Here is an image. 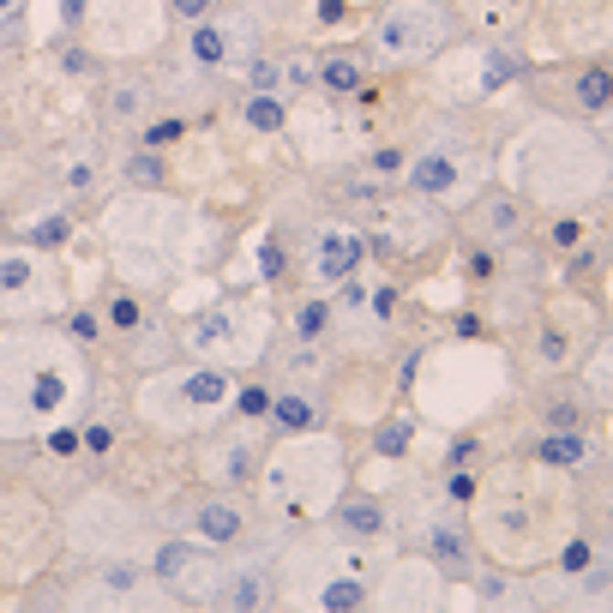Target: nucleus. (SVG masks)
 <instances>
[{"label":"nucleus","mask_w":613,"mask_h":613,"mask_svg":"<svg viewBox=\"0 0 613 613\" xmlns=\"http://www.w3.org/2000/svg\"><path fill=\"white\" fill-rule=\"evenodd\" d=\"M228 397H235V386H228L223 367H186V373H163V379H151L144 409L157 415V428H199L205 415L228 409Z\"/></svg>","instance_id":"1"},{"label":"nucleus","mask_w":613,"mask_h":613,"mask_svg":"<svg viewBox=\"0 0 613 613\" xmlns=\"http://www.w3.org/2000/svg\"><path fill=\"white\" fill-rule=\"evenodd\" d=\"M451 30H457V18L445 13L439 0H397V6L373 25V43H379L386 60H421V55H433Z\"/></svg>","instance_id":"2"},{"label":"nucleus","mask_w":613,"mask_h":613,"mask_svg":"<svg viewBox=\"0 0 613 613\" xmlns=\"http://www.w3.org/2000/svg\"><path fill=\"white\" fill-rule=\"evenodd\" d=\"M151 577L169 584L174 601H217L223 589V565L205 554V542H163L151 559Z\"/></svg>","instance_id":"3"},{"label":"nucleus","mask_w":613,"mask_h":613,"mask_svg":"<svg viewBox=\"0 0 613 613\" xmlns=\"http://www.w3.org/2000/svg\"><path fill=\"white\" fill-rule=\"evenodd\" d=\"M186 349H193V355H235V361H253L265 343H247L241 319L228 313V307H211V313H199L193 325H186Z\"/></svg>","instance_id":"4"},{"label":"nucleus","mask_w":613,"mask_h":613,"mask_svg":"<svg viewBox=\"0 0 613 613\" xmlns=\"http://www.w3.org/2000/svg\"><path fill=\"white\" fill-rule=\"evenodd\" d=\"M367 259V235L361 228H319V241H313V277H325V283H343V277H355V265Z\"/></svg>","instance_id":"5"},{"label":"nucleus","mask_w":613,"mask_h":613,"mask_svg":"<svg viewBox=\"0 0 613 613\" xmlns=\"http://www.w3.org/2000/svg\"><path fill=\"white\" fill-rule=\"evenodd\" d=\"M409 169V186L421 193V199H451L457 181H463V169H457V151H445V144H428L415 163H403Z\"/></svg>","instance_id":"6"},{"label":"nucleus","mask_w":613,"mask_h":613,"mask_svg":"<svg viewBox=\"0 0 613 613\" xmlns=\"http://www.w3.org/2000/svg\"><path fill=\"white\" fill-rule=\"evenodd\" d=\"M193 529L205 535V547H235L247 535V512L228 493H211V500L193 505Z\"/></svg>","instance_id":"7"},{"label":"nucleus","mask_w":613,"mask_h":613,"mask_svg":"<svg viewBox=\"0 0 613 613\" xmlns=\"http://www.w3.org/2000/svg\"><path fill=\"white\" fill-rule=\"evenodd\" d=\"M589 457H596V439L584 428H547L535 439V463H547V470H584Z\"/></svg>","instance_id":"8"},{"label":"nucleus","mask_w":613,"mask_h":613,"mask_svg":"<svg viewBox=\"0 0 613 613\" xmlns=\"http://www.w3.org/2000/svg\"><path fill=\"white\" fill-rule=\"evenodd\" d=\"M337 529H343V542H379L386 535V505L373 500V493H343L337 500Z\"/></svg>","instance_id":"9"},{"label":"nucleus","mask_w":613,"mask_h":613,"mask_svg":"<svg viewBox=\"0 0 613 613\" xmlns=\"http://www.w3.org/2000/svg\"><path fill=\"white\" fill-rule=\"evenodd\" d=\"M421 547H428V559H433L439 571H463V559H470V542H463V529L445 523V517L421 523Z\"/></svg>","instance_id":"10"},{"label":"nucleus","mask_w":613,"mask_h":613,"mask_svg":"<svg viewBox=\"0 0 613 613\" xmlns=\"http://www.w3.org/2000/svg\"><path fill=\"white\" fill-rule=\"evenodd\" d=\"M271 421H277L283 433H295V439H301V433L319 428V403L307 397V391H271Z\"/></svg>","instance_id":"11"},{"label":"nucleus","mask_w":613,"mask_h":613,"mask_svg":"<svg viewBox=\"0 0 613 613\" xmlns=\"http://www.w3.org/2000/svg\"><path fill=\"white\" fill-rule=\"evenodd\" d=\"M211 470L223 475L228 487H247V481H253V470H259V445L253 439H228L223 451H211Z\"/></svg>","instance_id":"12"},{"label":"nucleus","mask_w":613,"mask_h":613,"mask_svg":"<svg viewBox=\"0 0 613 613\" xmlns=\"http://www.w3.org/2000/svg\"><path fill=\"white\" fill-rule=\"evenodd\" d=\"M571 97H577L584 114H608L613 109V67H584L577 85H571Z\"/></svg>","instance_id":"13"},{"label":"nucleus","mask_w":613,"mask_h":613,"mask_svg":"<svg viewBox=\"0 0 613 613\" xmlns=\"http://www.w3.org/2000/svg\"><path fill=\"white\" fill-rule=\"evenodd\" d=\"M186 55L199 60V67H228V60H235V43H228L223 25L199 18V25H193V48H186Z\"/></svg>","instance_id":"14"},{"label":"nucleus","mask_w":613,"mask_h":613,"mask_svg":"<svg viewBox=\"0 0 613 613\" xmlns=\"http://www.w3.org/2000/svg\"><path fill=\"white\" fill-rule=\"evenodd\" d=\"M228 584L235 589H217V601H223V608H265V601H271V577H265V571H235V577H228Z\"/></svg>","instance_id":"15"},{"label":"nucleus","mask_w":613,"mask_h":613,"mask_svg":"<svg viewBox=\"0 0 613 613\" xmlns=\"http://www.w3.org/2000/svg\"><path fill=\"white\" fill-rule=\"evenodd\" d=\"M523 72V60L512 55V48H481V72H475V90L481 97H493V90H505Z\"/></svg>","instance_id":"16"},{"label":"nucleus","mask_w":613,"mask_h":613,"mask_svg":"<svg viewBox=\"0 0 613 613\" xmlns=\"http://www.w3.org/2000/svg\"><path fill=\"white\" fill-rule=\"evenodd\" d=\"M241 121L253 132H283L289 127V109H283V97H271V90H253V97L241 102Z\"/></svg>","instance_id":"17"},{"label":"nucleus","mask_w":613,"mask_h":613,"mask_svg":"<svg viewBox=\"0 0 613 613\" xmlns=\"http://www.w3.org/2000/svg\"><path fill=\"white\" fill-rule=\"evenodd\" d=\"M319 79H325L331 97H355V90H361V60H349V55H325V60H319Z\"/></svg>","instance_id":"18"},{"label":"nucleus","mask_w":613,"mask_h":613,"mask_svg":"<svg viewBox=\"0 0 613 613\" xmlns=\"http://www.w3.org/2000/svg\"><path fill=\"white\" fill-rule=\"evenodd\" d=\"M475 228H481V235H493V241L517 235V205H512V199H500V193H487V205L475 211Z\"/></svg>","instance_id":"19"},{"label":"nucleus","mask_w":613,"mask_h":613,"mask_svg":"<svg viewBox=\"0 0 613 613\" xmlns=\"http://www.w3.org/2000/svg\"><path fill=\"white\" fill-rule=\"evenodd\" d=\"M319 608H331V613H343V608H367V584L361 577H331L325 589H319Z\"/></svg>","instance_id":"20"},{"label":"nucleus","mask_w":613,"mask_h":613,"mask_svg":"<svg viewBox=\"0 0 613 613\" xmlns=\"http://www.w3.org/2000/svg\"><path fill=\"white\" fill-rule=\"evenodd\" d=\"M415 445V421L409 415H397V421H386V428L373 433V457H409Z\"/></svg>","instance_id":"21"},{"label":"nucleus","mask_w":613,"mask_h":613,"mask_svg":"<svg viewBox=\"0 0 613 613\" xmlns=\"http://www.w3.org/2000/svg\"><path fill=\"white\" fill-rule=\"evenodd\" d=\"M102 584H109V596H114V601H144V589H139V584H144V571H139V565H127V559H114V565L102 571Z\"/></svg>","instance_id":"22"},{"label":"nucleus","mask_w":613,"mask_h":613,"mask_svg":"<svg viewBox=\"0 0 613 613\" xmlns=\"http://www.w3.org/2000/svg\"><path fill=\"white\" fill-rule=\"evenodd\" d=\"M127 181H132V186H163V157H157V144H144V151H132V157H127Z\"/></svg>","instance_id":"23"},{"label":"nucleus","mask_w":613,"mask_h":613,"mask_svg":"<svg viewBox=\"0 0 613 613\" xmlns=\"http://www.w3.org/2000/svg\"><path fill=\"white\" fill-rule=\"evenodd\" d=\"M325 325H331V307H325V301H307V307L295 313V337L301 343H319V337H325Z\"/></svg>","instance_id":"24"},{"label":"nucleus","mask_w":613,"mask_h":613,"mask_svg":"<svg viewBox=\"0 0 613 613\" xmlns=\"http://www.w3.org/2000/svg\"><path fill=\"white\" fill-rule=\"evenodd\" d=\"M144 109V85H114L109 90V121H139Z\"/></svg>","instance_id":"25"},{"label":"nucleus","mask_w":613,"mask_h":613,"mask_svg":"<svg viewBox=\"0 0 613 613\" xmlns=\"http://www.w3.org/2000/svg\"><path fill=\"white\" fill-rule=\"evenodd\" d=\"M67 241H72L67 217H43V223L30 228V247H43V253H55V247H67Z\"/></svg>","instance_id":"26"},{"label":"nucleus","mask_w":613,"mask_h":613,"mask_svg":"<svg viewBox=\"0 0 613 613\" xmlns=\"http://www.w3.org/2000/svg\"><path fill=\"white\" fill-rule=\"evenodd\" d=\"M228 403H235V409H241L247 421H265V415H271V391H265V386H241Z\"/></svg>","instance_id":"27"},{"label":"nucleus","mask_w":613,"mask_h":613,"mask_svg":"<svg viewBox=\"0 0 613 613\" xmlns=\"http://www.w3.org/2000/svg\"><path fill=\"white\" fill-rule=\"evenodd\" d=\"M589 559H596V547H589L584 535H571V542L559 547V571H565V577H577V571H584Z\"/></svg>","instance_id":"28"},{"label":"nucleus","mask_w":613,"mask_h":613,"mask_svg":"<svg viewBox=\"0 0 613 613\" xmlns=\"http://www.w3.org/2000/svg\"><path fill=\"white\" fill-rule=\"evenodd\" d=\"M277 277H283V247L259 241V283H277Z\"/></svg>","instance_id":"29"},{"label":"nucleus","mask_w":613,"mask_h":613,"mask_svg":"<svg viewBox=\"0 0 613 613\" xmlns=\"http://www.w3.org/2000/svg\"><path fill=\"white\" fill-rule=\"evenodd\" d=\"M475 493H481V481H475L470 470H451V481H445V500H457V505H470Z\"/></svg>","instance_id":"30"},{"label":"nucleus","mask_w":613,"mask_h":613,"mask_svg":"<svg viewBox=\"0 0 613 613\" xmlns=\"http://www.w3.org/2000/svg\"><path fill=\"white\" fill-rule=\"evenodd\" d=\"M30 283V265L25 259H0V295H13V289Z\"/></svg>","instance_id":"31"},{"label":"nucleus","mask_w":613,"mask_h":613,"mask_svg":"<svg viewBox=\"0 0 613 613\" xmlns=\"http://www.w3.org/2000/svg\"><path fill=\"white\" fill-rule=\"evenodd\" d=\"M367 307H373V319H379V325H391V313H397V289H367Z\"/></svg>","instance_id":"32"},{"label":"nucleus","mask_w":613,"mask_h":613,"mask_svg":"<svg viewBox=\"0 0 613 613\" xmlns=\"http://www.w3.org/2000/svg\"><path fill=\"white\" fill-rule=\"evenodd\" d=\"M109 319H114L121 331H132V325H139V301H132V295H114V301H109Z\"/></svg>","instance_id":"33"},{"label":"nucleus","mask_w":613,"mask_h":613,"mask_svg":"<svg viewBox=\"0 0 613 613\" xmlns=\"http://www.w3.org/2000/svg\"><path fill=\"white\" fill-rule=\"evenodd\" d=\"M337 307H343V313H355V307H367V289H361L355 277H343V283H337Z\"/></svg>","instance_id":"34"},{"label":"nucleus","mask_w":613,"mask_h":613,"mask_svg":"<svg viewBox=\"0 0 613 613\" xmlns=\"http://www.w3.org/2000/svg\"><path fill=\"white\" fill-rule=\"evenodd\" d=\"M169 13L186 18V25H199V18H211V0H169Z\"/></svg>","instance_id":"35"},{"label":"nucleus","mask_w":613,"mask_h":613,"mask_svg":"<svg viewBox=\"0 0 613 613\" xmlns=\"http://www.w3.org/2000/svg\"><path fill=\"white\" fill-rule=\"evenodd\" d=\"M247 85L271 90V85H277V67H271V60H253V55H247Z\"/></svg>","instance_id":"36"},{"label":"nucleus","mask_w":613,"mask_h":613,"mask_svg":"<svg viewBox=\"0 0 613 613\" xmlns=\"http://www.w3.org/2000/svg\"><path fill=\"white\" fill-rule=\"evenodd\" d=\"M43 445L55 457H72V451H79V433H72V428H55V433H43Z\"/></svg>","instance_id":"37"},{"label":"nucleus","mask_w":613,"mask_h":613,"mask_svg":"<svg viewBox=\"0 0 613 613\" xmlns=\"http://www.w3.org/2000/svg\"><path fill=\"white\" fill-rule=\"evenodd\" d=\"M481 601H512V577L487 571V577H481Z\"/></svg>","instance_id":"38"},{"label":"nucleus","mask_w":613,"mask_h":613,"mask_svg":"<svg viewBox=\"0 0 613 613\" xmlns=\"http://www.w3.org/2000/svg\"><path fill=\"white\" fill-rule=\"evenodd\" d=\"M403 151H373V174H403Z\"/></svg>","instance_id":"39"},{"label":"nucleus","mask_w":613,"mask_h":613,"mask_svg":"<svg viewBox=\"0 0 613 613\" xmlns=\"http://www.w3.org/2000/svg\"><path fill=\"white\" fill-rule=\"evenodd\" d=\"M79 445H85V451H109V445H114V428H85V433H79Z\"/></svg>","instance_id":"40"},{"label":"nucleus","mask_w":613,"mask_h":613,"mask_svg":"<svg viewBox=\"0 0 613 613\" xmlns=\"http://www.w3.org/2000/svg\"><path fill=\"white\" fill-rule=\"evenodd\" d=\"M144 139H151V144H174V139H181V121H151Z\"/></svg>","instance_id":"41"},{"label":"nucleus","mask_w":613,"mask_h":613,"mask_svg":"<svg viewBox=\"0 0 613 613\" xmlns=\"http://www.w3.org/2000/svg\"><path fill=\"white\" fill-rule=\"evenodd\" d=\"M577 241H584V223H571V217L554 223V247H577Z\"/></svg>","instance_id":"42"},{"label":"nucleus","mask_w":613,"mask_h":613,"mask_svg":"<svg viewBox=\"0 0 613 613\" xmlns=\"http://www.w3.org/2000/svg\"><path fill=\"white\" fill-rule=\"evenodd\" d=\"M542 361H547V367L565 361V337H559V331H547V337H542Z\"/></svg>","instance_id":"43"},{"label":"nucleus","mask_w":613,"mask_h":613,"mask_svg":"<svg viewBox=\"0 0 613 613\" xmlns=\"http://www.w3.org/2000/svg\"><path fill=\"white\" fill-rule=\"evenodd\" d=\"M72 337H79V343H97V319H90V313H72Z\"/></svg>","instance_id":"44"},{"label":"nucleus","mask_w":613,"mask_h":613,"mask_svg":"<svg viewBox=\"0 0 613 613\" xmlns=\"http://www.w3.org/2000/svg\"><path fill=\"white\" fill-rule=\"evenodd\" d=\"M343 13H349V0H319V25H343Z\"/></svg>","instance_id":"45"},{"label":"nucleus","mask_w":613,"mask_h":613,"mask_svg":"<svg viewBox=\"0 0 613 613\" xmlns=\"http://www.w3.org/2000/svg\"><path fill=\"white\" fill-rule=\"evenodd\" d=\"M60 67H67V72H90V55H85V48H67V55H60Z\"/></svg>","instance_id":"46"},{"label":"nucleus","mask_w":613,"mask_h":613,"mask_svg":"<svg viewBox=\"0 0 613 613\" xmlns=\"http://www.w3.org/2000/svg\"><path fill=\"white\" fill-rule=\"evenodd\" d=\"M470 457H475V439H470V433H463V439H451V463H470Z\"/></svg>","instance_id":"47"},{"label":"nucleus","mask_w":613,"mask_h":613,"mask_svg":"<svg viewBox=\"0 0 613 613\" xmlns=\"http://www.w3.org/2000/svg\"><path fill=\"white\" fill-rule=\"evenodd\" d=\"M457 337H481V319H475V313H457Z\"/></svg>","instance_id":"48"},{"label":"nucleus","mask_w":613,"mask_h":613,"mask_svg":"<svg viewBox=\"0 0 613 613\" xmlns=\"http://www.w3.org/2000/svg\"><path fill=\"white\" fill-rule=\"evenodd\" d=\"M601 554H608V565H613V535H608V542H601Z\"/></svg>","instance_id":"49"},{"label":"nucleus","mask_w":613,"mask_h":613,"mask_svg":"<svg viewBox=\"0 0 613 613\" xmlns=\"http://www.w3.org/2000/svg\"><path fill=\"white\" fill-rule=\"evenodd\" d=\"M0 13H13V0H0Z\"/></svg>","instance_id":"50"}]
</instances>
